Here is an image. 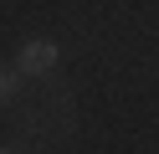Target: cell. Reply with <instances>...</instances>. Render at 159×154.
I'll return each instance as SVG.
<instances>
[{"instance_id": "obj_3", "label": "cell", "mask_w": 159, "mask_h": 154, "mask_svg": "<svg viewBox=\"0 0 159 154\" xmlns=\"http://www.w3.org/2000/svg\"><path fill=\"white\" fill-rule=\"evenodd\" d=\"M0 154H16V149H0Z\"/></svg>"}, {"instance_id": "obj_1", "label": "cell", "mask_w": 159, "mask_h": 154, "mask_svg": "<svg viewBox=\"0 0 159 154\" xmlns=\"http://www.w3.org/2000/svg\"><path fill=\"white\" fill-rule=\"evenodd\" d=\"M57 67V46H52V41H26V46H21V72H52Z\"/></svg>"}, {"instance_id": "obj_2", "label": "cell", "mask_w": 159, "mask_h": 154, "mask_svg": "<svg viewBox=\"0 0 159 154\" xmlns=\"http://www.w3.org/2000/svg\"><path fill=\"white\" fill-rule=\"evenodd\" d=\"M11 98H16V72L0 67V103H11Z\"/></svg>"}]
</instances>
